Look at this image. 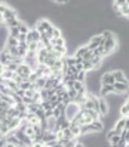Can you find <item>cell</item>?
Returning <instances> with one entry per match:
<instances>
[{"instance_id": "cell-1", "label": "cell", "mask_w": 129, "mask_h": 147, "mask_svg": "<svg viewBox=\"0 0 129 147\" xmlns=\"http://www.w3.org/2000/svg\"><path fill=\"white\" fill-rule=\"evenodd\" d=\"M102 47H104L105 54H111V53H114V51L116 50V47H118V42H116V37L114 36V33H112L109 37H106V39L104 40Z\"/></svg>"}, {"instance_id": "cell-2", "label": "cell", "mask_w": 129, "mask_h": 147, "mask_svg": "<svg viewBox=\"0 0 129 147\" xmlns=\"http://www.w3.org/2000/svg\"><path fill=\"white\" fill-rule=\"evenodd\" d=\"M31 67L29 66V64H26V63H21V64H19V67H17V71H16V74H19L23 80H27L29 79V76L31 74ZM29 82V80H27Z\"/></svg>"}, {"instance_id": "cell-3", "label": "cell", "mask_w": 129, "mask_h": 147, "mask_svg": "<svg viewBox=\"0 0 129 147\" xmlns=\"http://www.w3.org/2000/svg\"><path fill=\"white\" fill-rule=\"evenodd\" d=\"M102 43H104V37H102L101 34H96V36H94V37H91V39H89V42H88L86 47H88L89 50H95L96 47L102 46Z\"/></svg>"}, {"instance_id": "cell-4", "label": "cell", "mask_w": 129, "mask_h": 147, "mask_svg": "<svg viewBox=\"0 0 129 147\" xmlns=\"http://www.w3.org/2000/svg\"><path fill=\"white\" fill-rule=\"evenodd\" d=\"M112 86H114V93L122 94V93H126L128 92L129 82H115Z\"/></svg>"}, {"instance_id": "cell-5", "label": "cell", "mask_w": 129, "mask_h": 147, "mask_svg": "<svg viewBox=\"0 0 129 147\" xmlns=\"http://www.w3.org/2000/svg\"><path fill=\"white\" fill-rule=\"evenodd\" d=\"M128 124H129L128 117H121V119L116 121V124H115V129H114V130H115L118 134H121V131H122V130H124Z\"/></svg>"}, {"instance_id": "cell-6", "label": "cell", "mask_w": 129, "mask_h": 147, "mask_svg": "<svg viewBox=\"0 0 129 147\" xmlns=\"http://www.w3.org/2000/svg\"><path fill=\"white\" fill-rule=\"evenodd\" d=\"M98 101H99V114H101V117H104L109 113V106L104 97H98Z\"/></svg>"}, {"instance_id": "cell-7", "label": "cell", "mask_w": 129, "mask_h": 147, "mask_svg": "<svg viewBox=\"0 0 129 147\" xmlns=\"http://www.w3.org/2000/svg\"><path fill=\"white\" fill-rule=\"evenodd\" d=\"M3 22L6 23V22H9V20H13V19H16V17H19V14H17V11L14 10V9H11V7H9L3 14Z\"/></svg>"}, {"instance_id": "cell-8", "label": "cell", "mask_w": 129, "mask_h": 147, "mask_svg": "<svg viewBox=\"0 0 129 147\" xmlns=\"http://www.w3.org/2000/svg\"><path fill=\"white\" fill-rule=\"evenodd\" d=\"M114 83H115V80H114V76H112L111 71H106V73L102 74V77H101V84H109V86H112Z\"/></svg>"}, {"instance_id": "cell-9", "label": "cell", "mask_w": 129, "mask_h": 147, "mask_svg": "<svg viewBox=\"0 0 129 147\" xmlns=\"http://www.w3.org/2000/svg\"><path fill=\"white\" fill-rule=\"evenodd\" d=\"M112 76H114V80L115 82H128V79H126V76H125V73L122 70L112 71Z\"/></svg>"}, {"instance_id": "cell-10", "label": "cell", "mask_w": 129, "mask_h": 147, "mask_svg": "<svg viewBox=\"0 0 129 147\" xmlns=\"http://www.w3.org/2000/svg\"><path fill=\"white\" fill-rule=\"evenodd\" d=\"M111 93H114V86H109V84H102V86H101L99 94H101L102 97H105V96H108V94H111Z\"/></svg>"}, {"instance_id": "cell-11", "label": "cell", "mask_w": 129, "mask_h": 147, "mask_svg": "<svg viewBox=\"0 0 129 147\" xmlns=\"http://www.w3.org/2000/svg\"><path fill=\"white\" fill-rule=\"evenodd\" d=\"M91 63H92L94 70H95V69H99V67H101V64H102V57H101V56L92 57V59H91Z\"/></svg>"}, {"instance_id": "cell-12", "label": "cell", "mask_w": 129, "mask_h": 147, "mask_svg": "<svg viewBox=\"0 0 129 147\" xmlns=\"http://www.w3.org/2000/svg\"><path fill=\"white\" fill-rule=\"evenodd\" d=\"M119 11H121V16L128 17V16H129V1L124 3L122 6H119Z\"/></svg>"}, {"instance_id": "cell-13", "label": "cell", "mask_w": 129, "mask_h": 147, "mask_svg": "<svg viewBox=\"0 0 129 147\" xmlns=\"http://www.w3.org/2000/svg\"><path fill=\"white\" fill-rule=\"evenodd\" d=\"M121 116H122V117H128L129 116V100H126V101L121 106Z\"/></svg>"}, {"instance_id": "cell-14", "label": "cell", "mask_w": 129, "mask_h": 147, "mask_svg": "<svg viewBox=\"0 0 129 147\" xmlns=\"http://www.w3.org/2000/svg\"><path fill=\"white\" fill-rule=\"evenodd\" d=\"M21 23H23V22H21L19 17H16V19H13V20H9V22H6L7 27H19Z\"/></svg>"}, {"instance_id": "cell-15", "label": "cell", "mask_w": 129, "mask_h": 147, "mask_svg": "<svg viewBox=\"0 0 129 147\" xmlns=\"http://www.w3.org/2000/svg\"><path fill=\"white\" fill-rule=\"evenodd\" d=\"M19 46V40L14 39V37H7V43H6V47H17Z\"/></svg>"}, {"instance_id": "cell-16", "label": "cell", "mask_w": 129, "mask_h": 147, "mask_svg": "<svg viewBox=\"0 0 129 147\" xmlns=\"http://www.w3.org/2000/svg\"><path fill=\"white\" fill-rule=\"evenodd\" d=\"M91 124H92L94 131H101V130L104 129V124H102V121H101V120H94Z\"/></svg>"}, {"instance_id": "cell-17", "label": "cell", "mask_w": 129, "mask_h": 147, "mask_svg": "<svg viewBox=\"0 0 129 147\" xmlns=\"http://www.w3.org/2000/svg\"><path fill=\"white\" fill-rule=\"evenodd\" d=\"M82 70L88 73V71H91V70H94V67H92V63H91V60H84L82 61Z\"/></svg>"}, {"instance_id": "cell-18", "label": "cell", "mask_w": 129, "mask_h": 147, "mask_svg": "<svg viewBox=\"0 0 129 147\" xmlns=\"http://www.w3.org/2000/svg\"><path fill=\"white\" fill-rule=\"evenodd\" d=\"M85 77H86V73L84 71V70H80V71L77 73V76H75V80L84 83V82H85Z\"/></svg>"}, {"instance_id": "cell-19", "label": "cell", "mask_w": 129, "mask_h": 147, "mask_svg": "<svg viewBox=\"0 0 129 147\" xmlns=\"http://www.w3.org/2000/svg\"><path fill=\"white\" fill-rule=\"evenodd\" d=\"M17 30H19V33L20 34H27L29 32H30V29H29V26H26L24 23H21L19 27H17Z\"/></svg>"}, {"instance_id": "cell-20", "label": "cell", "mask_w": 129, "mask_h": 147, "mask_svg": "<svg viewBox=\"0 0 129 147\" xmlns=\"http://www.w3.org/2000/svg\"><path fill=\"white\" fill-rule=\"evenodd\" d=\"M19 30H17V27H9V36L10 37H14V39H17L19 37Z\"/></svg>"}, {"instance_id": "cell-21", "label": "cell", "mask_w": 129, "mask_h": 147, "mask_svg": "<svg viewBox=\"0 0 129 147\" xmlns=\"http://www.w3.org/2000/svg\"><path fill=\"white\" fill-rule=\"evenodd\" d=\"M13 107H14L17 111H27V106H26L24 103H16Z\"/></svg>"}, {"instance_id": "cell-22", "label": "cell", "mask_w": 129, "mask_h": 147, "mask_svg": "<svg viewBox=\"0 0 129 147\" xmlns=\"http://www.w3.org/2000/svg\"><path fill=\"white\" fill-rule=\"evenodd\" d=\"M30 87H31V83L27 82V80H24V82H21V83L19 84V89H21V90H29Z\"/></svg>"}, {"instance_id": "cell-23", "label": "cell", "mask_w": 129, "mask_h": 147, "mask_svg": "<svg viewBox=\"0 0 129 147\" xmlns=\"http://www.w3.org/2000/svg\"><path fill=\"white\" fill-rule=\"evenodd\" d=\"M51 34H53V39L61 37V30H60L58 27H54V26H53V32H51Z\"/></svg>"}, {"instance_id": "cell-24", "label": "cell", "mask_w": 129, "mask_h": 147, "mask_svg": "<svg viewBox=\"0 0 129 147\" xmlns=\"http://www.w3.org/2000/svg\"><path fill=\"white\" fill-rule=\"evenodd\" d=\"M91 59H92V50L88 49L85 53L82 54V61H84V60H91Z\"/></svg>"}, {"instance_id": "cell-25", "label": "cell", "mask_w": 129, "mask_h": 147, "mask_svg": "<svg viewBox=\"0 0 129 147\" xmlns=\"http://www.w3.org/2000/svg\"><path fill=\"white\" fill-rule=\"evenodd\" d=\"M37 79H39V76H37V73H36V71H31V74L29 76V79H27V80H29L30 83H34V82H36Z\"/></svg>"}, {"instance_id": "cell-26", "label": "cell", "mask_w": 129, "mask_h": 147, "mask_svg": "<svg viewBox=\"0 0 129 147\" xmlns=\"http://www.w3.org/2000/svg\"><path fill=\"white\" fill-rule=\"evenodd\" d=\"M9 9V6L7 4H4V3H0V14H3L6 10Z\"/></svg>"}, {"instance_id": "cell-27", "label": "cell", "mask_w": 129, "mask_h": 147, "mask_svg": "<svg viewBox=\"0 0 129 147\" xmlns=\"http://www.w3.org/2000/svg\"><path fill=\"white\" fill-rule=\"evenodd\" d=\"M54 3H58V4H65L67 3V0H53Z\"/></svg>"}, {"instance_id": "cell-28", "label": "cell", "mask_w": 129, "mask_h": 147, "mask_svg": "<svg viewBox=\"0 0 129 147\" xmlns=\"http://www.w3.org/2000/svg\"><path fill=\"white\" fill-rule=\"evenodd\" d=\"M4 70H6V67H4L3 64H0V76H1V74L4 73Z\"/></svg>"}, {"instance_id": "cell-29", "label": "cell", "mask_w": 129, "mask_h": 147, "mask_svg": "<svg viewBox=\"0 0 129 147\" xmlns=\"http://www.w3.org/2000/svg\"><path fill=\"white\" fill-rule=\"evenodd\" d=\"M33 147H44L43 143H33Z\"/></svg>"}, {"instance_id": "cell-30", "label": "cell", "mask_w": 129, "mask_h": 147, "mask_svg": "<svg viewBox=\"0 0 129 147\" xmlns=\"http://www.w3.org/2000/svg\"><path fill=\"white\" fill-rule=\"evenodd\" d=\"M74 147H84V144H82L81 142H77V143H75V146H74Z\"/></svg>"}, {"instance_id": "cell-31", "label": "cell", "mask_w": 129, "mask_h": 147, "mask_svg": "<svg viewBox=\"0 0 129 147\" xmlns=\"http://www.w3.org/2000/svg\"><path fill=\"white\" fill-rule=\"evenodd\" d=\"M4 147H17V146H14V144H11V143H6Z\"/></svg>"}, {"instance_id": "cell-32", "label": "cell", "mask_w": 129, "mask_h": 147, "mask_svg": "<svg viewBox=\"0 0 129 147\" xmlns=\"http://www.w3.org/2000/svg\"><path fill=\"white\" fill-rule=\"evenodd\" d=\"M1 23H3V16L0 14V24H1Z\"/></svg>"}, {"instance_id": "cell-33", "label": "cell", "mask_w": 129, "mask_h": 147, "mask_svg": "<svg viewBox=\"0 0 129 147\" xmlns=\"http://www.w3.org/2000/svg\"><path fill=\"white\" fill-rule=\"evenodd\" d=\"M111 147H118L116 144H111Z\"/></svg>"}, {"instance_id": "cell-34", "label": "cell", "mask_w": 129, "mask_h": 147, "mask_svg": "<svg viewBox=\"0 0 129 147\" xmlns=\"http://www.w3.org/2000/svg\"><path fill=\"white\" fill-rule=\"evenodd\" d=\"M26 147H33V146H26Z\"/></svg>"}]
</instances>
